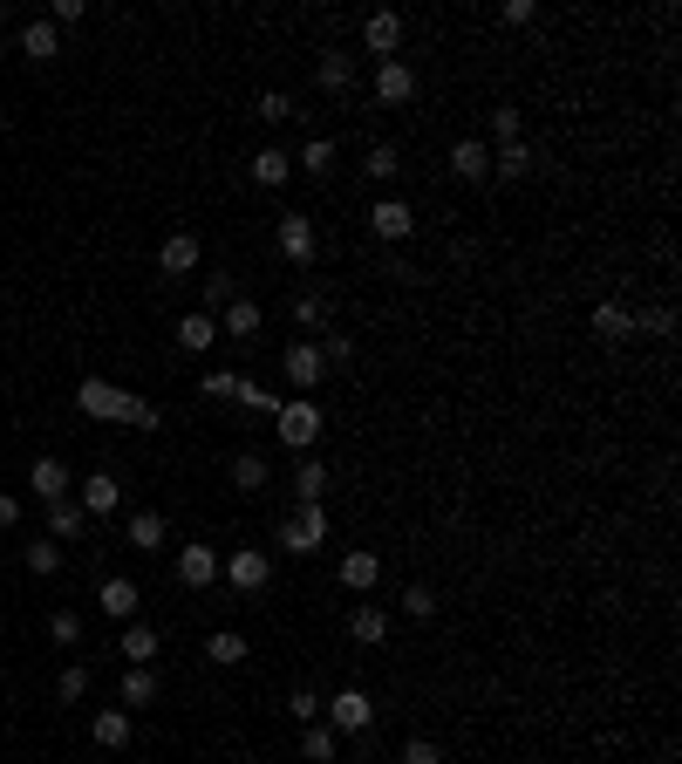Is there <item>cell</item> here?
<instances>
[{
	"label": "cell",
	"mask_w": 682,
	"mask_h": 764,
	"mask_svg": "<svg viewBox=\"0 0 682 764\" xmlns=\"http://www.w3.org/2000/svg\"><path fill=\"white\" fill-rule=\"evenodd\" d=\"M76 410H89V417L103 423H130V430H157L164 423V410L157 403H144V396H130V389H116V382H76Z\"/></svg>",
	"instance_id": "1"
},
{
	"label": "cell",
	"mask_w": 682,
	"mask_h": 764,
	"mask_svg": "<svg viewBox=\"0 0 682 764\" xmlns=\"http://www.w3.org/2000/svg\"><path fill=\"white\" fill-rule=\"evenodd\" d=\"M280 444H287V451H314V437H321V403H314V396H294V403H280Z\"/></svg>",
	"instance_id": "2"
},
{
	"label": "cell",
	"mask_w": 682,
	"mask_h": 764,
	"mask_svg": "<svg viewBox=\"0 0 682 764\" xmlns=\"http://www.w3.org/2000/svg\"><path fill=\"white\" fill-rule=\"evenodd\" d=\"M321 724L335 730V737H362V730L376 724V703H369V689H341L335 703H328V717Z\"/></svg>",
	"instance_id": "3"
},
{
	"label": "cell",
	"mask_w": 682,
	"mask_h": 764,
	"mask_svg": "<svg viewBox=\"0 0 682 764\" xmlns=\"http://www.w3.org/2000/svg\"><path fill=\"white\" fill-rule=\"evenodd\" d=\"M280 546L301 553V560H307V553H321V546H328V512H321V505H301V512L280 526Z\"/></svg>",
	"instance_id": "4"
},
{
	"label": "cell",
	"mask_w": 682,
	"mask_h": 764,
	"mask_svg": "<svg viewBox=\"0 0 682 764\" xmlns=\"http://www.w3.org/2000/svg\"><path fill=\"white\" fill-rule=\"evenodd\" d=\"M226 580L239 587V594H260L266 580H273V560H266L260 546H239V553L226 560Z\"/></svg>",
	"instance_id": "5"
},
{
	"label": "cell",
	"mask_w": 682,
	"mask_h": 764,
	"mask_svg": "<svg viewBox=\"0 0 682 764\" xmlns=\"http://www.w3.org/2000/svg\"><path fill=\"white\" fill-rule=\"evenodd\" d=\"M198 260H205V253H198V239H191V232H171V239L157 246V273H171V280H191V273H198Z\"/></svg>",
	"instance_id": "6"
},
{
	"label": "cell",
	"mask_w": 682,
	"mask_h": 764,
	"mask_svg": "<svg viewBox=\"0 0 682 764\" xmlns=\"http://www.w3.org/2000/svg\"><path fill=\"white\" fill-rule=\"evenodd\" d=\"M280 369H287V382L307 389V396H314V382L328 376V362H321V348H314V342H294L287 355H280Z\"/></svg>",
	"instance_id": "7"
},
{
	"label": "cell",
	"mask_w": 682,
	"mask_h": 764,
	"mask_svg": "<svg viewBox=\"0 0 682 764\" xmlns=\"http://www.w3.org/2000/svg\"><path fill=\"white\" fill-rule=\"evenodd\" d=\"M96 608L110 614V621H137L144 594H137V580H123V573H116V580H103V587H96Z\"/></svg>",
	"instance_id": "8"
},
{
	"label": "cell",
	"mask_w": 682,
	"mask_h": 764,
	"mask_svg": "<svg viewBox=\"0 0 682 764\" xmlns=\"http://www.w3.org/2000/svg\"><path fill=\"white\" fill-rule=\"evenodd\" d=\"M82 512H89V519H110L116 505H123V485H116L110 471H89V478H82V498H76Z\"/></svg>",
	"instance_id": "9"
},
{
	"label": "cell",
	"mask_w": 682,
	"mask_h": 764,
	"mask_svg": "<svg viewBox=\"0 0 682 764\" xmlns=\"http://www.w3.org/2000/svg\"><path fill=\"white\" fill-rule=\"evenodd\" d=\"M280 253H287L294 267L314 260V219H307V212H280Z\"/></svg>",
	"instance_id": "10"
},
{
	"label": "cell",
	"mask_w": 682,
	"mask_h": 764,
	"mask_svg": "<svg viewBox=\"0 0 682 764\" xmlns=\"http://www.w3.org/2000/svg\"><path fill=\"white\" fill-rule=\"evenodd\" d=\"M369 226H376L382 239H410V232H417V212H410L403 198H376V205H369Z\"/></svg>",
	"instance_id": "11"
},
{
	"label": "cell",
	"mask_w": 682,
	"mask_h": 764,
	"mask_svg": "<svg viewBox=\"0 0 682 764\" xmlns=\"http://www.w3.org/2000/svg\"><path fill=\"white\" fill-rule=\"evenodd\" d=\"M314 82H321L328 96H348V89H355V55H341V48H321V62H314Z\"/></svg>",
	"instance_id": "12"
},
{
	"label": "cell",
	"mask_w": 682,
	"mask_h": 764,
	"mask_svg": "<svg viewBox=\"0 0 682 764\" xmlns=\"http://www.w3.org/2000/svg\"><path fill=\"white\" fill-rule=\"evenodd\" d=\"M451 171H457V178H471V185H478V178H492V144L457 137V144H451Z\"/></svg>",
	"instance_id": "13"
},
{
	"label": "cell",
	"mask_w": 682,
	"mask_h": 764,
	"mask_svg": "<svg viewBox=\"0 0 682 764\" xmlns=\"http://www.w3.org/2000/svg\"><path fill=\"white\" fill-rule=\"evenodd\" d=\"M362 41L376 48L382 62H396V41H403V14H389V7H382V14H369V21H362Z\"/></svg>",
	"instance_id": "14"
},
{
	"label": "cell",
	"mask_w": 682,
	"mask_h": 764,
	"mask_svg": "<svg viewBox=\"0 0 682 764\" xmlns=\"http://www.w3.org/2000/svg\"><path fill=\"white\" fill-rule=\"evenodd\" d=\"M376 96L382 103H410V96H417V69H410V62H382L376 69Z\"/></svg>",
	"instance_id": "15"
},
{
	"label": "cell",
	"mask_w": 682,
	"mask_h": 764,
	"mask_svg": "<svg viewBox=\"0 0 682 764\" xmlns=\"http://www.w3.org/2000/svg\"><path fill=\"white\" fill-rule=\"evenodd\" d=\"M178 580H185V587H212V580H219V553H212V546H185V553H178Z\"/></svg>",
	"instance_id": "16"
},
{
	"label": "cell",
	"mask_w": 682,
	"mask_h": 764,
	"mask_svg": "<svg viewBox=\"0 0 682 764\" xmlns=\"http://www.w3.org/2000/svg\"><path fill=\"white\" fill-rule=\"evenodd\" d=\"M28 485L41 492V505H55V498H69V464H62V458H35V471H28Z\"/></svg>",
	"instance_id": "17"
},
{
	"label": "cell",
	"mask_w": 682,
	"mask_h": 764,
	"mask_svg": "<svg viewBox=\"0 0 682 764\" xmlns=\"http://www.w3.org/2000/svg\"><path fill=\"white\" fill-rule=\"evenodd\" d=\"M587 328H594L601 342H628V335H635V314H628V307H614V301H601L594 314H587Z\"/></svg>",
	"instance_id": "18"
},
{
	"label": "cell",
	"mask_w": 682,
	"mask_h": 764,
	"mask_svg": "<svg viewBox=\"0 0 682 764\" xmlns=\"http://www.w3.org/2000/svg\"><path fill=\"white\" fill-rule=\"evenodd\" d=\"M376 580H382V560L369 553V546H355V553L341 560V587H355V594H369Z\"/></svg>",
	"instance_id": "19"
},
{
	"label": "cell",
	"mask_w": 682,
	"mask_h": 764,
	"mask_svg": "<svg viewBox=\"0 0 682 764\" xmlns=\"http://www.w3.org/2000/svg\"><path fill=\"white\" fill-rule=\"evenodd\" d=\"M21 55H35V62H55V55H62V35H55V21H28V28H21Z\"/></svg>",
	"instance_id": "20"
},
{
	"label": "cell",
	"mask_w": 682,
	"mask_h": 764,
	"mask_svg": "<svg viewBox=\"0 0 682 764\" xmlns=\"http://www.w3.org/2000/svg\"><path fill=\"white\" fill-rule=\"evenodd\" d=\"M219 342V321H212V314H205V307H198V314H185V321H178V348H191V355H205V348Z\"/></svg>",
	"instance_id": "21"
},
{
	"label": "cell",
	"mask_w": 682,
	"mask_h": 764,
	"mask_svg": "<svg viewBox=\"0 0 682 764\" xmlns=\"http://www.w3.org/2000/svg\"><path fill=\"white\" fill-rule=\"evenodd\" d=\"M348 635H355L362 649H382V642H389V614L382 608H355L348 614Z\"/></svg>",
	"instance_id": "22"
},
{
	"label": "cell",
	"mask_w": 682,
	"mask_h": 764,
	"mask_svg": "<svg viewBox=\"0 0 682 764\" xmlns=\"http://www.w3.org/2000/svg\"><path fill=\"white\" fill-rule=\"evenodd\" d=\"M335 751H341V737L328 724H301V758L307 764H335Z\"/></svg>",
	"instance_id": "23"
},
{
	"label": "cell",
	"mask_w": 682,
	"mask_h": 764,
	"mask_svg": "<svg viewBox=\"0 0 682 764\" xmlns=\"http://www.w3.org/2000/svg\"><path fill=\"white\" fill-rule=\"evenodd\" d=\"M48 526H55V539H82L89 533V512H82L76 498H55L48 505Z\"/></svg>",
	"instance_id": "24"
},
{
	"label": "cell",
	"mask_w": 682,
	"mask_h": 764,
	"mask_svg": "<svg viewBox=\"0 0 682 764\" xmlns=\"http://www.w3.org/2000/svg\"><path fill=\"white\" fill-rule=\"evenodd\" d=\"M321 492H328L321 458H301V464H294V498H301V505H321Z\"/></svg>",
	"instance_id": "25"
},
{
	"label": "cell",
	"mask_w": 682,
	"mask_h": 764,
	"mask_svg": "<svg viewBox=\"0 0 682 764\" xmlns=\"http://www.w3.org/2000/svg\"><path fill=\"white\" fill-rule=\"evenodd\" d=\"M219 335H232V342H253V335H260V307H253V301H232L226 321H219Z\"/></svg>",
	"instance_id": "26"
},
{
	"label": "cell",
	"mask_w": 682,
	"mask_h": 764,
	"mask_svg": "<svg viewBox=\"0 0 682 764\" xmlns=\"http://www.w3.org/2000/svg\"><path fill=\"white\" fill-rule=\"evenodd\" d=\"M123 655H130V669H151V655H157V628L130 621V628H123Z\"/></svg>",
	"instance_id": "27"
},
{
	"label": "cell",
	"mask_w": 682,
	"mask_h": 764,
	"mask_svg": "<svg viewBox=\"0 0 682 764\" xmlns=\"http://www.w3.org/2000/svg\"><path fill=\"white\" fill-rule=\"evenodd\" d=\"M96 744H103V751H123V744H130V710H96Z\"/></svg>",
	"instance_id": "28"
},
{
	"label": "cell",
	"mask_w": 682,
	"mask_h": 764,
	"mask_svg": "<svg viewBox=\"0 0 682 764\" xmlns=\"http://www.w3.org/2000/svg\"><path fill=\"white\" fill-rule=\"evenodd\" d=\"M232 485H239V492H266V458L260 451H239V458H232Z\"/></svg>",
	"instance_id": "29"
},
{
	"label": "cell",
	"mask_w": 682,
	"mask_h": 764,
	"mask_svg": "<svg viewBox=\"0 0 682 764\" xmlns=\"http://www.w3.org/2000/svg\"><path fill=\"white\" fill-rule=\"evenodd\" d=\"M492 171H498V178H526V171H532V144H526V137H519V144H498Z\"/></svg>",
	"instance_id": "30"
},
{
	"label": "cell",
	"mask_w": 682,
	"mask_h": 764,
	"mask_svg": "<svg viewBox=\"0 0 682 764\" xmlns=\"http://www.w3.org/2000/svg\"><path fill=\"white\" fill-rule=\"evenodd\" d=\"M123 533H130V546H137V553H157V546H164V519H157V512H137Z\"/></svg>",
	"instance_id": "31"
},
{
	"label": "cell",
	"mask_w": 682,
	"mask_h": 764,
	"mask_svg": "<svg viewBox=\"0 0 682 764\" xmlns=\"http://www.w3.org/2000/svg\"><path fill=\"white\" fill-rule=\"evenodd\" d=\"M205 655H212L219 669H239V662H246V635H232V628H219V635L205 642Z\"/></svg>",
	"instance_id": "32"
},
{
	"label": "cell",
	"mask_w": 682,
	"mask_h": 764,
	"mask_svg": "<svg viewBox=\"0 0 682 764\" xmlns=\"http://www.w3.org/2000/svg\"><path fill=\"white\" fill-rule=\"evenodd\" d=\"M232 403H246V410H260V417H280V396L260 389V382H246V376H239V389H232Z\"/></svg>",
	"instance_id": "33"
},
{
	"label": "cell",
	"mask_w": 682,
	"mask_h": 764,
	"mask_svg": "<svg viewBox=\"0 0 682 764\" xmlns=\"http://www.w3.org/2000/svg\"><path fill=\"white\" fill-rule=\"evenodd\" d=\"M151 696H157V669H130V676H123V703H130V710H144Z\"/></svg>",
	"instance_id": "34"
},
{
	"label": "cell",
	"mask_w": 682,
	"mask_h": 764,
	"mask_svg": "<svg viewBox=\"0 0 682 764\" xmlns=\"http://www.w3.org/2000/svg\"><path fill=\"white\" fill-rule=\"evenodd\" d=\"M287 171H294V164H287V151H260V157H253V178H260L266 191L287 185Z\"/></svg>",
	"instance_id": "35"
},
{
	"label": "cell",
	"mask_w": 682,
	"mask_h": 764,
	"mask_svg": "<svg viewBox=\"0 0 682 764\" xmlns=\"http://www.w3.org/2000/svg\"><path fill=\"white\" fill-rule=\"evenodd\" d=\"M635 335H662V342H669V335H676V307L662 301V307H648V314H635Z\"/></svg>",
	"instance_id": "36"
},
{
	"label": "cell",
	"mask_w": 682,
	"mask_h": 764,
	"mask_svg": "<svg viewBox=\"0 0 682 764\" xmlns=\"http://www.w3.org/2000/svg\"><path fill=\"white\" fill-rule=\"evenodd\" d=\"M287 717H294V724H321V717H328V703H321L314 689H294V696H287Z\"/></svg>",
	"instance_id": "37"
},
{
	"label": "cell",
	"mask_w": 682,
	"mask_h": 764,
	"mask_svg": "<svg viewBox=\"0 0 682 764\" xmlns=\"http://www.w3.org/2000/svg\"><path fill=\"white\" fill-rule=\"evenodd\" d=\"M55 696H62V703H82V696H89V669H82V662H69V669L55 676Z\"/></svg>",
	"instance_id": "38"
},
{
	"label": "cell",
	"mask_w": 682,
	"mask_h": 764,
	"mask_svg": "<svg viewBox=\"0 0 682 764\" xmlns=\"http://www.w3.org/2000/svg\"><path fill=\"white\" fill-rule=\"evenodd\" d=\"M232 301H239L232 273H205V314H212V307H232Z\"/></svg>",
	"instance_id": "39"
},
{
	"label": "cell",
	"mask_w": 682,
	"mask_h": 764,
	"mask_svg": "<svg viewBox=\"0 0 682 764\" xmlns=\"http://www.w3.org/2000/svg\"><path fill=\"white\" fill-rule=\"evenodd\" d=\"M396 171H403L396 144H369V178H396Z\"/></svg>",
	"instance_id": "40"
},
{
	"label": "cell",
	"mask_w": 682,
	"mask_h": 764,
	"mask_svg": "<svg viewBox=\"0 0 682 764\" xmlns=\"http://www.w3.org/2000/svg\"><path fill=\"white\" fill-rule=\"evenodd\" d=\"M21 560H28V573H55V567H62V546H48V539H35V546H28Z\"/></svg>",
	"instance_id": "41"
},
{
	"label": "cell",
	"mask_w": 682,
	"mask_h": 764,
	"mask_svg": "<svg viewBox=\"0 0 682 764\" xmlns=\"http://www.w3.org/2000/svg\"><path fill=\"white\" fill-rule=\"evenodd\" d=\"M294 321H301V328H328V301H321V294H301V301H294Z\"/></svg>",
	"instance_id": "42"
},
{
	"label": "cell",
	"mask_w": 682,
	"mask_h": 764,
	"mask_svg": "<svg viewBox=\"0 0 682 764\" xmlns=\"http://www.w3.org/2000/svg\"><path fill=\"white\" fill-rule=\"evenodd\" d=\"M403 614H410V621H430V614H437V594H430V587H403Z\"/></svg>",
	"instance_id": "43"
},
{
	"label": "cell",
	"mask_w": 682,
	"mask_h": 764,
	"mask_svg": "<svg viewBox=\"0 0 682 764\" xmlns=\"http://www.w3.org/2000/svg\"><path fill=\"white\" fill-rule=\"evenodd\" d=\"M48 635H55V649H76V642H82V614H55Z\"/></svg>",
	"instance_id": "44"
},
{
	"label": "cell",
	"mask_w": 682,
	"mask_h": 764,
	"mask_svg": "<svg viewBox=\"0 0 682 764\" xmlns=\"http://www.w3.org/2000/svg\"><path fill=\"white\" fill-rule=\"evenodd\" d=\"M301 164H307V171H314V178H321V171H328V164H335V144H328V137H307V151H301Z\"/></svg>",
	"instance_id": "45"
},
{
	"label": "cell",
	"mask_w": 682,
	"mask_h": 764,
	"mask_svg": "<svg viewBox=\"0 0 682 764\" xmlns=\"http://www.w3.org/2000/svg\"><path fill=\"white\" fill-rule=\"evenodd\" d=\"M492 137H498V144H519V110H512V103H498V110H492Z\"/></svg>",
	"instance_id": "46"
},
{
	"label": "cell",
	"mask_w": 682,
	"mask_h": 764,
	"mask_svg": "<svg viewBox=\"0 0 682 764\" xmlns=\"http://www.w3.org/2000/svg\"><path fill=\"white\" fill-rule=\"evenodd\" d=\"M321 362H328V369H348V362H355V342H348V335H328V342H321Z\"/></svg>",
	"instance_id": "47"
},
{
	"label": "cell",
	"mask_w": 682,
	"mask_h": 764,
	"mask_svg": "<svg viewBox=\"0 0 682 764\" xmlns=\"http://www.w3.org/2000/svg\"><path fill=\"white\" fill-rule=\"evenodd\" d=\"M396 764H444V751H437L430 737H410V744H403V758H396Z\"/></svg>",
	"instance_id": "48"
},
{
	"label": "cell",
	"mask_w": 682,
	"mask_h": 764,
	"mask_svg": "<svg viewBox=\"0 0 682 764\" xmlns=\"http://www.w3.org/2000/svg\"><path fill=\"white\" fill-rule=\"evenodd\" d=\"M287 116H294V103H287L280 89H266L260 96V123H287Z\"/></svg>",
	"instance_id": "49"
},
{
	"label": "cell",
	"mask_w": 682,
	"mask_h": 764,
	"mask_svg": "<svg viewBox=\"0 0 682 764\" xmlns=\"http://www.w3.org/2000/svg\"><path fill=\"white\" fill-rule=\"evenodd\" d=\"M232 389H239V376H232V369H219V376H205V396H212V403H232Z\"/></svg>",
	"instance_id": "50"
},
{
	"label": "cell",
	"mask_w": 682,
	"mask_h": 764,
	"mask_svg": "<svg viewBox=\"0 0 682 764\" xmlns=\"http://www.w3.org/2000/svg\"><path fill=\"white\" fill-rule=\"evenodd\" d=\"M48 21H55V28H76V21H82V0H55V14H48Z\"/></svg>",
	"instance_id": "51"
},
{
	"label": "cell",
	"mask_w": 682,
	"mask_h": 764,
	"mask_svg": "<svg viewBox=\"0 0 682 764\" xmlns=\"http://www.w3.org/2000/svg\"><path fill=\"white\" fill-rule=\"evenodd\" d=\"M14 519H21V498H7V492H0V526H14Z\"/></svg>",
	"instance_id": "52"
},
{
	"label": "cell",
	"mask_w": 682,
	"mask_h": 764,
	"mask_svg": "<svg viewBox=\"0 0 682 764\" xmlns=\"http://www.w3.org/2000/svg\"><path fill=\"white\" fill-rule=\"evenodd\" d=\"M0 62H7V48H0Z\"/></svg>",
	"instance_id": "53"
}]
</instances>
